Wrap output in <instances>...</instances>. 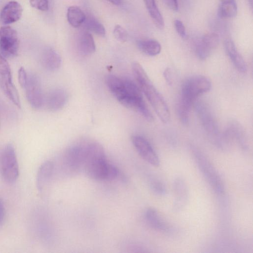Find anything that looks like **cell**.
Returning <instances> with one entry per match:
<instances>
[{
	"mask_svg": "<svg viewBox=\"0 0 253 253\" xmlns=\"http://www.w3.org/2000/svg\"><path fill=\"white\" fill-rule=\"evenodd\" d=\"M105 82L110 91L121 104L138 112L148 121L153 120L143 99L142 91L135 83L114 75H107Z\"/></svg>",
	"mask_w": 253,
	"mask_h": 253,
	"instance_id": "6da1fadb",
	"label": "cell"
},
{
	"mask_svg": "<svg viewBox=\"0 0 253 253\" xmlns=\"http://www.w3.org/2000/svg\"><path fill=\"white\" fill-rule=\"evenodd\" d=\"M132 69L140 90L145 94L161 121L164 123H167L170 119V112L164 98L156 88L139 63L133 62Z\"/></svg>",
	"mask_w": 253,
	"mask_h": 253,
	"instance_id": "7a4b0ae2",
	"label": "cell"
},
{
	"mask_svg": "<svg viewBox=\"0 0 253 253\" xmlns=\"http://www.w3.org/2000/svg\"><path fill=\"white\" fill-rule=\"evenodd\" d=\"M211 88V81L207 77L196 75L189 78L182 84L176 106L183 110L190 111L197 98Z\"/></svg>",
	"mask_w": 253,
	"mask_h": 253,
	"instance_id": "3957f363",
	"label": "cell"
},
{
	"mask_svg": "<svg viewBox=\"0 0 253 253\" xmlns=\"http://www.w3.org/2000/svg\"><path fill=\"white\" fill-rule=\"evenodd\" d=\"M195 108L204 128L213 143L222 149L226 148L229 141L224 133H220L216 122L208 106L203 102L198 101L195 102Z\"/></svg>",
	"mask_w": 253,
	"mask_h": 253,
	"instance_id": "277c9868",
	"label": "cell"
},
{
	"mask_svg": "<svg viewBox=\"0 0 253 253\" xmlns=\"http://www.w3.org/2000/svg\"><path fill=\"white\" fill-rule=\"evenodd\" d=\"M0 174L8 183H14L18 178L19 168L14 146L8 143L0 149Z\"/></svg>",
	"mask_w": 253,
	"mask_h": 253,
	"instance_id": "5b68a950",
	"label": "cell"
},
{
	"mask_svg": "<svg viewBox=\"0 0 253 253\" xmlns=\"http://www.w3.org/2000/svg\"><path fill=\"white\" fill-rule=\"evenodd\" d=\"M191 150L200 171L211 188L216 194H223L224 184L216 169L200 151L194 147L191 148Z\"/></svg>",
	"mask_w": 253,
	"mask_h": 253,
	"instance_id": "8992f818",
	"label": "cell"
},
{
	"mask_svg": "<svg viewBox=\"0 0 253 253\" xmlns=\"http://www.w3.org/2000/svg\"><path fill=\"white\" fill-rule=\"evenodd\" d=\"M0 88L15 106L21 107L17 90L13 83L11 71L5 58L0 54Z\"/></svg>",
	"mask_w": 253,
	"mask_h": 253,
	"instance_id": "52a82bcc",
	"label": "cell"
},
{
	"mask_svg": "<svg viewBox=\"0 0 253 253\" xmlns=\"http://www.w3.org/2000/svg\"><path fill=\"white\" fill-rule=\"evenodd\" d=\"M19 41L16 31L9 26L0 28V52L4 58L15 56L18 51Z\"/></svg>",
	"mask_w": 253,
	"mask_h": 253,
	"instance_id": "ba28073f",
	"label": "cell"
},
{
	"mask_svg": "<svg viewBox=\"0 0 253 253\" xmlns=\"http://www.w3.org/2000/svg\"><path fill=\"white\" fill-rule=\"evenodd\" d=\"M27 100L31 106L39 109L44 105V95L42 92L41 82L36 75H28L27 84L24 87Z\"/></svg>",
	"mask_w": 253,
	"mask_h": 253,
	"instance_id": "9c48e42d",
	"label": "cell"
},
{
	"mask_svg": "<svg viewBox=\"0 0 253 253\" xmlns=\"http://www.w3.org/2000/svg\"><path fill=\"white\" fill-rule=\"evenodd\" d=\"M131 141L136 150L144 160L153 166L158 167L160 165L159 157L145 138L140 135H133L131 137Z\"/></svg>",
	"mask_w": 253,
	"mask_h": 253,
	"instance_id": "30bf717a",
	"label": "cell"
},
{
	"mask_svg": "<svg viewBox=\"0 0 253 253\" xmlns=\"http://www.w3.org/2000/svg\"><path fill=\"white\" fill-rule=\"evenodd\" d=\"M174 200L172 208L174 211L182 210L189 200V191L185 181L180 177L176 178L173 182Z\"/></svg>",
	"mask_w": 253,
	"mask_h": 253,
	"instance_id": "8fae6325",
	"label": "cell"
},
{
	"mask_svg": "<svg viewBox=\"0 0 253 253\" xmlns=\"http://www.w3.org/2000/svg\"><path fill=\"white\" fill-rule=\"evenodd\" d=\"M68 99L66 90L60 87L54 88L44 96V105L50 111H58L64 106Z\"/></svg>",
	"mask_w": 253,
	"mask_h": 253,
	"instance_id": "7c38bea8",
	"label": "cell"
},
{
	"mask_svg": "<svg viewBox=\"0 0 253 253\" xmlns=\"http://www.w3.org/2000/svg\"><path fill=\"white\" fill-rule=\"evenodd\" d=\"M22 11V7L18 2L11 1L7 3L1 10L0 21L4 25L14 23L20 18Z\"/></svg>",
	"mask_w": 253,
	"mask_h": 253,
	"instance_id": "4fadbf2b",
	"label": "cell"
},
{
	"mask_svg": "<svg viewBox=\"0 0 253 253\" xmlns=\"http://www.w3.org/2000/svg\"><path fill=\"white\" fill-rule=\"evenodd\" d=\"M54 171V164L50 161L43 163L39 168L37 178L36 185L38 190L42 192L50 181Z\"/></svg>",
	"mask_w": 253,
	"mask_h": 253,
	"instance_id": "5bb4252c",
	"label": "cell"
},
{
	"mask_svg": "<svg viewBox=\"0 0 253 253\" xmlns=\"http://www.w3.org/2000/svg\"><path fill=\"white\" fill-rule=\"evenodd\" d=\"M225 51L235 68L241 73L247 72V65L244 58L237 50L236 47L231 39H226L224 42Z\"/></svg>",
	"mask_w": 253,
	"mask_h": 253,
	"instance_id": "9a60e30c",
	"label": "cell"
},
{
	"mask_svg": "<svg viewBox=\"0 0 253 253\" xmlns=\"http://www.w3.org/2000/svg\"><path fill=\"white\" fill-rule=\"evenodd\" d=\"M41 62L42 66L45 69L54 71L60 67L61 58L55 50L51 47H46L42 52Z\"/></svg>",
	"mask_w": 253,
	"mask_h": 253,
	"instance_id": "2e32d148",
	"label": "cell"
},
{
	"mask_svg": "<svg viewBox=\"0 0 253 253\" xmlns=\"http://www.w3.org/2000/svg\"><path fill=\"white\" fill-rule=\"evenodd\" d=\"M145 219L152 228L161 231H167L169 226L158 211L153 208H148L144 213Z\"/></svg>",
	"mask_w": 253,
	"mask_h": 253,
	"instance_id": "e0dca14e",
	"label": "cell"
},
{
	"mask_svg": "<svg viewBox=\"0 0 253 253\" xmlns=\"http://www.w3.org/2000/svg\"><path fill=\"white\" fill-rule=\"evenodd\" d=\"M77 49L82 55H89L95 51V44L91 34L87 32L82 33L77 40Z\"/></svg>",
	"mask_w": 253,
	"mask_h": 253,
	"instance_id": "ac0fdd59",
	"label": "cell"
},
{
	"mask_svg": "<svg viewBox=\"0 0 253 253\" xmlns=\"http://www.w3.org/2000/svg\"><path fill=\"white\" fill-rule=\"evenodd\" d=\"M218 9V15L221 19L235 17L237 14V5L235 0H222Z\"/></svg>",
	"mask_w": 253,
	"mask_h": 253,
	"instance_id": "d6986e66",
	"label": "cell"
},
{
	"mask_svg": "<svg viewBox=\"0 0 253 253\" xmlns=\"http://www.w3.org/2000/svg\"><path fill=\"white\" fill-rule=\"evenodd\" d=\"M225 133L229 139L235 138L241 147L246 149L247 145L245 133L240 124L237 123H231Z\"/></svg>",
	"mask_w": 253,
	"mask_h": 253,
	"instance_id": "ffe728a7",
	"label": "cell"
},
{
	"mask_svg": "<svg viewBox=\"0 0 253 253\" xmlns=\"http://www.w3.org/2000/svg\"><path fill=\"white\" fill-rule=\"evenodd\" d=\"M138 48L149 56H156L161 51V45L159 42L154 39L139 40L137 43Z\"/></svg>",
	"mask_w": 253,
	"mask_h": 253,
	"instance_id": "44dd1931",
	"label": "cell"
},
{
	"mask_svg": "<svg viewBox=\"0 0 253 253\" xmlns=\"http://www.w3.org/2000/svg\"><path fill=\"white\" fill-rule=\"evenodd\" d=\"M150 16L155 26L162 30L165 26L164 20L156 4L155 0H143Z\"/></svg>",
	"mask_w": 253,
	"mask_h": 253,
	"instance_id": "7402d4cb",
	"label": "cell"
},
{
	"mask_svg": "<svg viewBox=\"0 0 253 253\" xmlns=\"http://www.w3.org/2000/svg\"><path fill=\"white\" fill-rule=\"evenodd\" d=\"M67 17L69 23L75 28L83 24L86 18L84 12L77 6H71L68 8Z\"/></svg>",
	"mask_w": 253,
	"mask_h": 253,
	"instance_id": "603a6c76",
	"label": "cell"
},
{
	"mask_svg": "<svg viewBox=\"0 0 253 253\" xmlns=\"http://www.w3.org/2000/svg\"><path fill=\"white\" fill-rule=\"evenodd\" d=\"M84 24L85 29L88 31H91L100 37L105 36L106 31L104 27L93 16L91 15L86 16Z\"/></svg>",
	"mask_w": 253,
	"mask_h": 253,
	"instance_id": "cb8c5ba5",
	"label": "cell"
},
{
	"mask_svg": "<svg viewBox=\"0 0 253 253\" xmlns=\"http://www.w3.org/2000/svg\"><path fill=\"white\" fill-rule=\"evenodd\" d=\"M200 40L207 48L212 51L218 45L219 37L217 34L212 32L205 35Z\"/></svg>",
	"mask_w": 253,
	"mask_h": 253,
	"instance_id": "d4e9b609",
	"label": "cell"
},
{
	"mask_svg": "<svg viewBox=\"0 0 253 253\" xmlns=\"http://www.w3.org/2000/svg\"><path fill=\"white\" fill-rule=\"evenodd\" d=\"M149 185L153 192L157 195H163L166 193L165 185L158 179L151 178L149 180Z\"/></svg>",
	"mask_w": 253,
	"mask_h": 253,
	"instance_id": "484cf974",
	"label": "cell"
},
{
	"mask_svg": "<svg viewBox=\"0 0 253 253\" xmlns=\"http://www.w3.org/2000/svg\"><path fill=\"white\" fill-rule=\"evenodd\" d=\"M115 38L121 42H125L127 39L128 34L127 31L121 26L116 25L113 30Z\"/></svg>",
	"mask_w": 253,
	"mask_h": 253,
	"instance_id": "4316f807",
	"label": "cell"
},
{
	"mask_svg": "<svg viewBox=\"0 0 253 253\" xmlns=\"http://www.w3.org/2000/svg\"><path fill=\"white\" fill-rule=\"evenodd\" d=\"M30 3L32 7L42 11L48 9V0H30Z\"/></svg>",
	"mask_w": 253,
	"mask_h": 253,
	"instance_id": "83f0119b",
	"label": "cell"
},
{
	"mask_svg": "<svg viewBox=\"0 0 253 253\" xmlns=\"http://www.w3.org/2000/svg\"><path fill=\"white\" fill-rule=\"evenodd\" d=\"M175 30L179 36L182 39L187 38V34L183 22L180 20L176 19L174 22Z\"/></svg>",
	"mask_w": 253,
	"mask_h": 253,
	"instance_id": "f1b7e54d",
	"label": "cell"
},
{
	"mask_svg": "<svg viewBox=\"0 0 253 253\" xmlns=\"http://www.w3.org/2000/svg\"><path fill=\"white\" fill-rule=\"evenodd\" d=\"M18 78L20 85L24 88L27 82L28 75L24 67H20L18 72Z\"/></svg>",
	"mask_w": 253,
	"mask_h": 253,
	"instance_id": "f546056e",
	"label": "cell"
},
{
	"mask_svg": "<svg viewBox=\"0 0 253 253\" xmlns=\"http://www.w3.org/2000/svg\"><path fill=\"white\" fill-rule=\"evenodd\" d=\"M167 6L173 11H177L178 8L177 0H164Z\"/></svg>",
	"mask_w": 253,
	"mask_h": 253,
	"instance_id": "4dcf8cb0",
	"label": "cell"
},
{
	"mask_svg": "<svg viewBox=\"0 0 253 253\" xmlns=\"http://www.w3.org/2000/svg\"><path fill=\"white\" fill-rule=\"evenodd\" d=\"M5 217V209L4 203L0 198V226H1Z\"/></svg>",
	"mask_w": 253,
	"mask_h": 253,
	"instance_id": "1f68e13d",
	"label": "cell"
},
{
	"mask_svg": "<svg viewBox=\"0 0 253 253\" xmlns=\"http://www.w3.org/2000/svg\"><path fill=\"white\" fill-rule=\"evenodd\" d=\"M164 76L166 81L169 84H172V75L170 70L169 68L165 69L164 72Z\"/></svg>",
	"mask_w": 253,
	"mask_h": 253,
	"instance_id": "d6a6232c",
	"label": "cell"
},
{
	"mask_svg": "<svg viewBox=\"0 0 253 253\" xmlns=\"http://www.w3.org/2000/svg\"><path fill=\"white\" fill-rule=\"evenodd\" d=\"M110 3L115 5H119L122 2V0H107Z\"/></svg>",
	"mask_w": 253,
	"mask_h": 253,
	"instance_id": "836d02e7",
	"label": "cell"
}]
</instances>
